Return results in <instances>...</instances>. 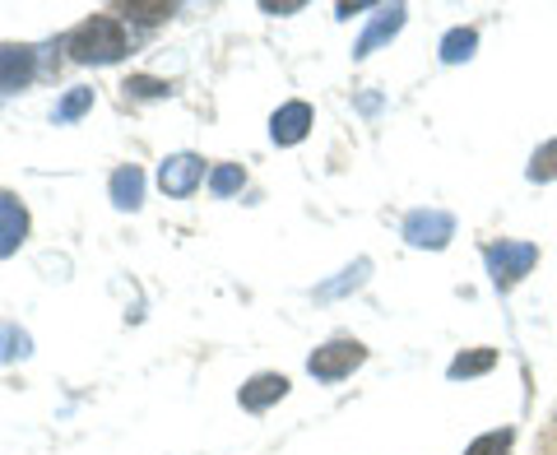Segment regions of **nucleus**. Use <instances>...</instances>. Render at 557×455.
I'll return each instance as SVG.
<instances>
[{
  "mask_svg": "<svg viewBox=\"0 0 557 455\" xmlns=\"http://www.w3.org/2000/svg\"><path fill=\"white\" fill-rule=\"evenodd\" d=\"M121 89H126L131 102H159V98H172V84H168V79H153V75H131L126 84H121Z\"/></svg>",
  "mask_w": 557,
  "mask_h": 455,
  "instance_id": "nucleus-15",
  "label": "nucleus"
},
{
  "mask_svg": "<svg viewBox=\"0 0 557 455\" xmlns=\"http://www.w3.org/2000/svg\"><path fill=\"white\" fill-rule=\"evenodd\" d=\"M530 182H557V139H548V145H539L530 153V168H525Z\"/></svg>",
  "mask_w": 557,
  "mask_h": 455,
  "instance_id": "nucleus-18",
  "label": "nucleus"
},
{
  "mask_svg": "<svg viewBox=\"0 0 557 455\" xmlns=\"http://www.w3.org/2000/svg\"><path fill=\"white\" fill-rule=\"evenodd\" d=\"M497 367V348H469V354H456L446 367V377L450 381H469V377H483V372H493Z\"/></svg>",
  "mask_w": 557,
  "mask_h": 455,
  "instance_id": "nucleus-12",
  "label": "nucleus"
},
{
  "mask_svg": "<svg viewBox=\"0 0 557 455\" xmlns=\"http://www.w3.org/2000/svg\"><path fill=\"white\" fill-rule=\"evenodd\" d=\"M368 274H372V260L362 256V260H354V266H348L339 279H330V284H321L317 288V297L321 303H330V297H344V293H358L362 284H368Z\"/></svg>",
  "mask_w": 557,
  "mask_h": 455,
  "instance_id": "nucleus-13",
  "label": "nucleus"
},
{
  "mask_svg": "<svg viewBox=\"0 0 557 455\" xmlns=\"http://www.w3.org/2000/svg\"><path fill=\"white\" fill-rule=\"evenodd\" d=\"M121 14H126L131 24H145V28H153V24H168L172 14H177V5H121Z\"/></svg>",
  "mask_w": 557,
  "mask_h": 455,
  "instance_id": "nucleus-21",
  "label": "nucleus"
},
{
  "mask_svg": "<svg viewBox=\"0 0 557 455\" xmlns=\"http://www.w3.org/2000/svg\"><path fill=\"white\" fill-rule=\"evenodd\" d=\"M260 10H265V14H298L302 5H298V0H288V5H270V0H265V5H260Z\"/></svg>",
  "mask_w": 557,
  "mask_h": 455,
  "instance_id": "nucleus-22",
  "label": "nucleus"
},
{
  "mask_svg": "<svg viewBox=\"0 0 557 455\" xmlns=\"http://www.w3.org/2000/svg\"><path fill=\"white\" fill-rule=\"evenodd\" d=\"M405 20H409V10H405V5H376V20L362 28V38L354 42V61H368L381 42H391L395 33L405 28Z\"/></svg>",
  "mask_w": 557,
  "mask_h": 455,
  "instance_id": "nucleus-7",
  "label": "nucleus"
},
{
  "mask_svg": "<svg viewBox=\"0 0 557 455\" xmlns=\"http://www.w3.org/2000/svg\"><path fill=\"white\" fill-rule=\"evenodd\" d=\"M28 354H33L28 330H20V325H0V362H14V358H28Z\"/></svg>",
  "mask_w": 557,
  "mask_h": 455,
  "instance_id": "nucleus-19",
  "label": "nucleus"
},
{
  "mask_svg": "<svg viewBox=\"0 0 557 455\" xmlns=\"http://www.w3.org/2000/svg\"><path fill=\"white\" fill-rule=\"evenodd\" d=\"M474 47H479V28H450L446 38H442V61L446 65H460L474 57Z\"/></svg>",
  "mask_w": 557,
  "mask_h": 455,
  "instance_id": "nucleus-14",
  "label": "nucleus"
},
{
  "mask_svg": "<svg viewBox=\"0 0 557 455\" xmlns=\"http://www.w3.org/2000/svg\"><path fill=\"white\" fill-rule=\"evenodd\" d=\"M511 446H516V428H493V432L474 436V442L465 446V455H511Z\"/></svg>",
  "mask_w": 557,
  "mask_h": 455,
  "instance_id": "nucleus-16",
  "label": "nucleus"
},
{
  "mask_svg": "<svg viewBox=\"0 0 557 455\" xmlns=\"http://www.w3.org/2000/svg\"><path fill=\"white\" fill-rule=\"evenodd\" d=\"M284 395H288V377H284V372H256L247 386L237 391L242 409H251V414H265V409L278 405Z\"/></svg>",
  "mask_w": 557,
  "mask_h": 455,
  "instance_id": "nucleus-9",
  "label": "nucleus"
},
{
  "mask_svg": "<svg viewBox=\"0 0 557 455\" xmlns=\"http://www.w3.org/2000/svg\"><path fill=\"white\" fill-rule=\"evenodd\" d=\"M89 108H94V89H70V94L57 102V112H51V116H57L61 126H70V121H79Z\"/></svg>",
  "mask_w": 557,
  "mask_h": 455,
  "instance_id": "nucleus-20",
  "label": "nucleus"
},
{
  "mask_svg": "<svg viewBox=\"0 0 557 455\" xmlns=\"http://www.w3.org/2000/svg\"><path fill=\"white\" fill-rule=\"evenodd\" d=\"M362 362H368V344L354 340V335H335V340H325L317 354L307 358V372L317 381H325V386H335V381L354 377Z\"/></svg>",
  "mask_w": 557,
  "mask_h": 455,
  "instance_id": "nucleus-2",
  "label": "nucleus"
},
{
  "mask_svg": "<svg viewBox=\"0 0 557 455\" xmlns=\"http://www.w3.org/2000/svg\"><path fill=\"white\" fill-rule=\"evenodd\" d=\"M38 75V51L24 47V42H10L0 47V94H20Z\"/></svg>",
  "mask_w": 557,
  "mask_h": 455,
  "instance_id": "nucleus-6",
  "label": "nucleus"
},
{
  "mask_svg": "<svg viewBox=\"0 0 557 455\" xmlns=\"http://www.w3.org/2000/svg\"><path fill=\"white\" fill-rule=\"evenodd\" d=\"M28 237V209L20 196H0V260L14 256Z\"/></svg>",
  "mask_w": 557,
  "mask_h": 455,
  "instance_id": "nucleus-10",
  "label": "nucleus"
},
{
  "mask_svg": "<svg viewBox=\"0 0 557 455\" xmlns=\"http://www.w3.org/2000/svg\"><path fill=\"white\" fill-rule=\"evenodd\" d=\"M311 108L307 102H284L274 116H270V139L274 145H302V139L311 135Z\"/></svg>",
  "mask_w": 557,
  "mask_h": 455,
  "instance_id": "nucleus-8",
  "label": "nucleus"
},
{
  "mask_svg": "<svg viewBox=\"0 0 557 455\" xmlns=\"http://www.w3.org/2000/svg\"><path fill=\"white\" fill-rule=\"evenodd\" d=\"M108 190H112V205L116 209H139V205H145V172H139L135 163H121L112 172Z\"/></svg>",
  "mask_w": 557,
  "mask_h": 455,
  "instance_id": "nucleus-11",
  "label": "nucleus"
},
{
  "mask_svg": "<svg viewBox=\"0 0 557 455\" xmlns=\"http://www.w3.org/2000/svg\"><path fill=\"white\" fill-rule=\"evenodd\" d=\"M399 233H405V242L418 251H442L446 242L456 237V219H450L446 209H413V214H405V223H399Z\"/></svg>",
  "mask_w": 557,
  "mask_h": 455,
  "instance_id": "nucleus-4",
  "label": "nucleus"
},
{
  "mask_svg": "<svg viewBox=\"0 0 557 455\" xmlns=\"http://www.w3.org/2000/svg\"><path fill=\"white\" fill-rule=\"evenodd\" d=\"M61 47L75 65H116L131 51V33L126 20H116V14H89L65 33Z\"/></svg>",
  "mask_w": 557,
  "mask_h": 455,
  "instance_id": "nucleus-1",
  "label": "nucleus"
},
{
  "mask_svg": "<svg viewBox=\"0 0 557 455\" xmlns=\"http://www.w3.org/2000/svg\"><path fill=\"white\" fill-rule=\"evenodd\" d=\"M483 260H487V274H493V284L502 293H511L520 279H525L534 266H539V247L534 242H487L483 247Z\"/></svg>",
  "mask_w": 557,
  "mask_h": 455,
  "instance_id": "nucleus-3",
  "label": "nucleus"
},
{
  "mask_svg": "<svg viewBox=\"0 0 557 455\" xmlns=\"http://www.w3.org/2000/svg\"><path fill=\"white\" fill-rule=\"evenodd\" d=\"M362 10H372V5H339L335 14H339V20H354V14H362Z\"/></svg>",
  "mask_w": 557,
  "mask_h": 455,
  "instance_id": "nucleus-23",
  "label": "nucleus"
},
{
  "mask_svg": "<svg viewBox=\"0 0 557 455\" xmlns=\"http://www.w3.org/2000/svg\"><path fill=\"white\" fill-rule=\"evenodd\" d=\"M247 186V172H242L237 163H219L214 172H209V190H214L219 200H228V196H237V190Z\"/></svg>",
  "mask_w": 557,
  "mask_h": 455,
  "instance_id": "nucleus-17",
  "label": "nucleus"
},
{
  "mask_svg": "<svg viewBox=\"0 0 557 455\" xmlns=\"http://www.w3.org/2000/svg\"><path fill=\"white\" fill-rule=\"evenodd\" d=\"M200 182H205V159L200 153H168V159L159 163V186H163V196H172V200L196 196Z\"/></svg>",
  "mask_w": 557,
  "mask_h": 455,
  "instance_id": "nucleus-5",
  "label": "nucleus"
}]
</instances>
